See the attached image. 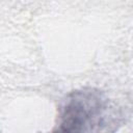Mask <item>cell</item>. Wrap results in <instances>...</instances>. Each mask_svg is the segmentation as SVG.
Returning a JSON list of instances; mask_svg holds the SVG:
<instances>
[{
	"instance_id": "obj_1",
	"label": "cell",
	"mask_w": 133,
	"mask_h": 133,
	"mask_svg": "<svg viewBox=\"0 0 133 133\" xmlns=\"http://www.w3.org/2000/svg\"><path fill=\"white\" fill-rule=\"evenodd\" d=\"M107 116V99L100 90L85 87L65 97L59 111V126L68 132L96 131L105 125Z\"/></svg>"
}]
</instances>
